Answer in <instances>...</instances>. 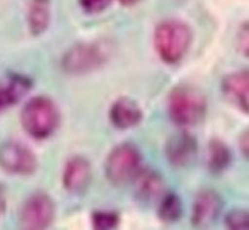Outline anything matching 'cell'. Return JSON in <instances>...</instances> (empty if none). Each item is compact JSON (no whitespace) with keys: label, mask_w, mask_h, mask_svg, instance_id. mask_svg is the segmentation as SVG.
I'll return each instance as SVG.
<instances>
[{"label":"cell","mask_w":249,"mask_h":230,"mask_svg":"<svg viewBox=\"0 0 249 230\" xmlns=\"http://www.w3.org/2000/svg\"><path fill=\"white\" fill-rule=\"evenodd\" d=\"M28 23L33 35L44 33L50 23L49 0H31L28 12Z\"/></svg>","instance_id":"obj_15"},{"label":"cell","mask_w":249,"mask_h":230,"mask_svg":"<svg viewBox=\"0 0 249 230\" xmlns=\"http://www.w3.org/2000/svg\"><path fill=\"white\" fill-rule=\"evenodd\" d=\"M107 53L102 43H81L67 51L62 67L69 74H86L103 66L107 60Z\"/></svg>","instance_id":"obj_5"},{"label":"cell","mask_w":249,"mask_h":230,"mask_svg":"<svg viewBox=\"0 0 249 230\" xmlns=\"http://www.w3.org/2000/svg\"><path fill=\"white\" fill-rule=\"evenodd\" d=\"M55 217V204L45 193H36L23 203L20 212V222L27 230H44L48 228Z\"/></svg>","instance_id":"obj_6"},{"label":"cell","mask_w":249,"mask_h":230,"mask_svg":"<svg viewBox=\"0 0 249 230\" xmlns=\"http://www.w3.org/2000/svg\"><path fill=\"white\" fill-rule=\"evenodd\" d=\"M222 207L221 198L212 190L197 194L192 207V223L196 227H207L217 218Z\"/></svg>","instance_id":"obj_10"},{"label":"cell","mask_w":249,"mask_h":230,"mask_svg":"<svg viewBox=\"0 0 249 230\" xmlns=\"http://www.w3.org/2000/svg\"><path fill=\"white\" fill-rule=\"evenodd\" d=\"M109 117L112 124L120 129L127 130L138 125L143 117L138 104L127 97L117 99L111 106Z\"/></svg>","instance_id":"obj_12"},{"label":"cell","mask_w":249,"mask_h":230,"mask_svg":"<svg viewBox=\"0 0 249 230\" xmlns=\"http://www.w3.org/2000/svg\"><path fill=\"white\" fill-rule=\"evenodd\" d=\"M183 214V204L176 194H168L162 197L159 208L158 216L160 220L167 224L178 222Z\"/></svg>","instance_id":"obj_17"},{"label":"cell","mask_w":249,"mask_h":230,"mask_svg":"<svg viewBox=\"0 0 249 230\" xmlns=\"http://www.w3.org/2000/svg\"><path fill=\"white\" fill-rule=\"evenodd\" d=\"M58 106L51 99L39 96L30 100L22 109L21 123L25 132L36 139L51 136L60 125Z\"/></svg>","instance_id":"obj_3"},{"label":"cell","mask_w":249,"mask_h":230,"mask_svg":"<svg viewBox=\"0 0 249 230\" xmlns=\"http://www.w3.org/2000/svg\"><path fill=\"white\" fill-rule=\"evenodd\" d=\"M132 182L134 183V192L141 200L153 201L164 195L165 182L154 170L141 168Z\"/></svg>","instance_id":"obj_13"},{"label":"cell","mask_w":249,"mask_h":230,"mask_svg":"<svg viewBox=\"0 0 249 230\" xmlns=\"http://www.w3.org/2000/svg\"><path fill=\"white\" fill-rule=\"evenodd\" d=\"M92 178L90 163L82 157L71 159L64 168L63 185L72 194H81L89 186Z\"/></svg>","instance_id":"obj_9"},{"label":"cell","mask_w":249,"mask_h":230,"mask_svg":"<svg viewBox=\"0 0 249 230\" xmlns=\"http://www.w3.org/2000/svg\"><path fill=\"white\" fill-rule=\"evenodd\" d=\"M4 206H5V197H4V193L2 189L0 188V214L4 209Z\"/></svg>","instance_id":"obj_22"},{"label":"cell","mask_w":249,"mask_h":230,"mask_svg":"<svg viewBox=\"0 0 249 230\" xmlns=\"http://www.w3.org/2000/svg\"><path fill=\"white\" fill-rule=\"evenodd\" d=\"M241 148L244 152V154L248 157L249 155V132H245L244 136L242 137L241 140Z\"/></svg>","instance_id":"obj_21"},{"label":"cell","mask_w":249,"mask_h":230,"mask_svg":"<svg viewBox=\"0 0 249 230\" xmlns=\"http://www.w3.org/2000/svg\"><path fill=\"white\" fill-rule=\"evenodd\" d=\"M222 91L226 98L244 112L249 113V75L248 70L232 73L222 81Z\"/></svg>","instance_id":"obj_11"},{"label":"cell","mask_w":249,"mask_h":230,"mask_svg":"<svg viewBox=\"0 0 249 230\" xmlns=\"http://www.w3.org/2000/svg\"><path fill=\"white\" fill-rule=\"evenodd\" d=\"M0 166L9 173L28 176L36 170L37 161L27 146L16 141H8L0 146Z\"/></svg>","instance_id":"obj_7"},{"label":"cell","mask_w":249,"mask_h":230,"mask_svg":"<svg viewBox=\"0 0 249 230\" xmlns=\"http://www.w3.org/2000/svg\"><path fill=\"white\" fill-rule=\"evenodd\" d=\"M154 41L159 58L168 65H175L185 56L192 42V32L182 21L166 20L156 27Z\"/></svg>","instance_id":"obj_1"},{"label":"cell","mask_w":249,"mask_h":230,"mask_svg":"<svg viewBox=\"0 0 249 230\" xmlns=\"http://www.w3.org/2000/svg\"><path fill=\"white\" fill-rule=\"evenodd\" d=\"M112 0H80V4L85 12L89 14H99L105 11Z\"/></svg>","instance_id":"obj_20"},{"label":"cell","mask_w":249,"mask_h":230,"mask_svg":"<svg viewBox=\"0 0 249 230\" xmlns=\"http://www.w3.org/2000/svg\"><path fill=\"white\" fill-rule=\"evenodd\" d=\"M168 108L170 117L176 124L191 127L205 118L207 102L198 89L190 86H179L171 92Z\"/></svg>","instance_id":"obj_2"},{"label":"cell","mask_w":249,"mask_h":230,"mask_svg":"<svg viewBox=\"0 0 249 230\" xmlns=\"http://www.w3.org/2000/svg\"><path fill=\"white\" fill-rule=\"evenodd\" d=\"M249 213L244 209H234L225 218V224L231 230H249Z\"/></svg>","instance_id":"obj_19"},{"label":"cell","mask_w":249,"mask_h":230,"mask_svg":"<svg viewBox=\"0 0 249 230\" xmlns=\"http://www.w3.org/2000/svg\"><path fill=\"white\" fill-rule=\"evenodd\" d=\"M232 161V154L228 146L219 139H213L208 147V168L213 174L223 173Z\"/></svg>","instance_id":"obj_16"},{"label":"cell","mask_w":249,"mask_h":230,"mask_svg":"<svg viewBox=\"0 0 249 230\" xmlns=\"http://www.w3.org/2000/svg\"><path fill=\"white\" fill-rule=\"evenodd\" d=\"M119 217L115 212L98 211L92 216V224L96 230H107L116 228Z\"/></svg>","instance_id":"obj_18"},{"label":"cell","mask_w":249,"mask_h":230,"mask_svg":"<svg viewBox=\"0 0 249 230\" xmlns=\"http://www.w3.org/2000/svg\"><path fill=\"white\" fill-rule=\"evenodd\" d=\"M119 1L124 6H131V5H134L135 3H137L139 0H119Z\"/></svg>","instance_id":"obj_23"},{"label":"cell","mask_w":249,"mask_h":230,"mask_svg":"<svg viewBox=\"0 0 249 230\" xmlns=\"http://www.w3.org/2000/svg\"><path fill=\"white\" fill-rule=\"evenodd\" d=\"M142 158L137 147L130 143L116 146L106 161V175L108 180L121 186L131 182L141 170Z\"/></svg>","instance_id":"obj_4"},{"label":"cell","mask_w":249,"mask_h":230,"mask_svg":"<svg viewBox=\"0 0 249 230\" xmlns=\"http://www.w3.org/2000/svg\"><path fill=\"white\" fill-rule=\"evenodd\" d=\"M197 141L188 132L174 134L167 142L166 155L169 162L177 168L191 164L197 155Z\"/></svg>","instance_id":"obj_8"},{"label":"cell","mask_w":249,"mask_h":230,"mask_svg":"<svg viewBox=\"0 0 249 230\" xmlns=\"http://www.w3.org/2000/svg\"><path fill=\"white\" fill-rule=\"evenodd\" d=\"M31 88V81L22 76L9 77L0 83V109L22 98Z\"/></svg>","instance_id":"obj_14"}]
</instances>
